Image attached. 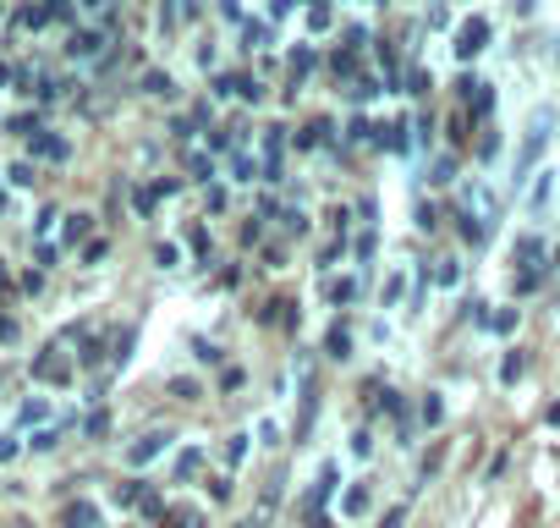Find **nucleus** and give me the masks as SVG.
I'll return each mask as SVG.
<instances>
[{
    "instance_id": "obj_1",
    "label": "nucleus",
    "mask_w": 560,
    "mask_h": 528,
    "mask_svg": "<svg viewBox=\"0 0 560 528\" xmlns=\"http://www.w3.org/2000/svg\"><path fill=\"white\" fill-rule=\"evenodd\" d=\"M116 50V28H72V39H67V56L72 61H105Z\"/></svg>"
},
{
    "instance_id": "obj_2",
    "label": "nucleus",
    "mask_w": 560,
    "mask_h": 528,
    "mask_svg": "<svg viewBox=\"0 0 560 528\" xmlns=\"http://www.w3.org/2000/svg\"><path fill=\"white\" fill-rule=\"evenodd\" d=\"M549 127H555V111H538L533 116V127H527V138H522V154H516V182L533 171V160L549 149Z\"/></svg>"
},
{
    "instance_id": "obj_3",
    "label": "nucleus",
    "mask_w": 560,
    "mask_h": 528,
    "mask_svg": "<svg viewBox=\"0 0 560 528\" xmlns=\"http://www.w3.org/2000/svg\"><path fill=\"white\" fill-rule=\"evenodd\" d=\"M72 375H78V369H72V358L61 353V342H50V347L34 358V380H45V386H72Z\"/></svg>"
},
{
    "instance_id": "obj_4",
    "label": "nucleus",
    "mask_w": 560,
    "mask_h": 528,
    "mask_svg": "<svg viewBox=\"0 0 560 528\" xmlns=\"http://www.w3.org/2000/svg\"><path fill=\"white\" fill-rule=\"evenodd\" d=\"M489 50V23L483 18H467L462 28H456V61H472V56H483Z\"/></svg>"
},
{
    "instance_id": "obj_5",
    "label": "nucleus",
    "mask_w": 560,
    "mask_h": 528,
    "mask_svg": "<svg viewBox=\"0 0 560 528\" xmlns=\"http://www.w3.org/2000/svg\"><path fill=\"white\" fill-rule=\"evenodd\" d=\"M538 259H544V242H538L533 231H522L516 248H511V264H522V276H544V264H538Z\"/></svg>"
},
{
    "instance_id": "obj_6",
    "label": "nucleus",
    "mask_w": 560,
    "mask_h": 528,
    "mask_svg": "<svg viewBox=\"0 0 560 528\" xmlns=\"http://www.w3.org/2000/svg\"><path fill=\"white\" fill-rule=\"evenodd\" d=\"M456 89H462V100H467V116H489V111H494V83H478V78H462Z\"/></svg>"
},
{
    "instance_id": "obj_7",
    "label": "nucleus",
    "mask_w": 560,
    "mask_h": 528,
    "mask_svg": "<svg viewBox=\"0 0 560 528\" xmlns=\"http://www.w3.org/2000/svg\"><path fill=\"white\" fill-rule=\"evenodd\" d=\"M171 440H176L171 429H149L143 440H132V451H127V462H132V468H143V462H154V457H160V451H165Z\"/></svg>"
},
{
    "instance_id": "obj_8",
    "label": "nucleus",
    "mask_w": 560,
    "mask_h": 528,
    "mask_svg": "<svg viewBox=\"0 0 560 528\" xmlns=\"http://www.w3.org/2000/svg\"><path fill=\"white\" fill-rule=\"evenodd\" d=\"M28 149H34V160H56V165L72 154V144H67V138H56V133H45V127L28 138Z\"/></svg>"
},
{
    "instance_id": "obj_9",
    "label": "nucleus",
    "mask_w": 560,
    "mask_h": 528,
    "mask_svg": "<svg viewBox=\"0 0 560 528\" xmlns=\"http://www.w3.org/2000/svg\"><path fill=\"white\" fill-rule=\"evenodd\" d=\"M336 473H341L336 462H325V468H319V479H314V490H308V517H319V506L336 495Z\"/></svg>"
},
{
    "instance_id": "obj_10",
    "label": "nucleus",
    "mask_w": 560,
    "mask_h": 528,
    "mask_svg": "<svg viewBox=\"0 0 560 528\" xmlns=\"http://www.w3.org/2000/svg\"><path fill=\"white\" fill-rule=\"evenodd\" d=\"M61 528H100V506L94 501H72L61 512Z\"/></svg>"
},
{
    "instance_id": "obj_11",
    "label": "nucleus",
    "mask_w": 560,
    "mask_h": 528,
    "mask_svg": "<svg viewBox=\"0 0 560 528\" xmlns=\"http://www.w3.org/2000/svg\"><path fill=\"white\" fill-rule=\"evenodd\" d=\"M314 61H319V56H314V45H298V50H292V61H287V67H292V89H303V83H308Z\"/></svg>"
},
{
    "instance_id": "obj_12",
    "label": "nucleus",
    "mask_w": 560,
    "mask_h": 528,
    "mask_svg": "<svg viewBox=\"0 0 560 528\" xmlns=\"http://www.w3.org/2000/svg\"><path fill=\"white\" fill-rule=\"evenodd\" d=\"M358 292H363V282H358V276H341V282H330V287H325V298H330L336 309L358 303Z\"/></svg>"
},
{
    "instance_id": "obj_13",
    "label": "nucleus",
    "mask_w": 560,
    "mask_h": 528,
    "mask_svg": "<svg viewBox=\"0 0 560 528\" xmlns=\"http://www.w3.org/2000/svg\"><path fill=\"white\" fill-rule=\"evenodd\" d=\"M269 39H275V28L269 23H242V50H269Z\"/></svg>"
},
{
    "instance_id": "obj_14",
    "label": "nucleus",
    "mask_w": 560,
    "mask_h": 528,
    "mask_svg": "<svg viewBox=\"0 0 560 528\" xmlns=\"http://www.w3.org/2000/svg\"><path fill=\"white\" fill-rule=\"evenodd\" d=\"M187 171H192V182H214V154L209 149H187Z\"/></svg>"
},
{
    "instance_id": "obj_15",
    "label": "nucleus",
    "mask_w": 560,
    "mask_h": 528,
    "mask_svg": "<svg viewBox=\"0 0 560 528\" xmlns=\"http://www.w3.org/2000/svg\"><path fill=\"white\" fill-rule=\"evenodd\" d=\"M231 171H236V182H264V160H253L247 149L231 154Z\"/></svg>"
},
{
    "instance_id": "obj_16",
    "label": "nucleus",
    "mask_w": 560,
    "mask_h": 528,
    "mask_svg": "<svg viewBox=\"0 0 560 528\" xmlns=\"http://www.w3.org/2000/svg\"><path fill=\"white\" fill-rule=\"evenodd\" d=\"M78 242H94V215H67V248H78Z\"/></svg>"
},
{
    "instance_id": "obj_17",
    "label": "nucleus",
    "mask_w": 560,
    "mask_h": 528,
    "mask_svg": "<svg viewBox=\"0 0 560 528\" xmlns=\"http://www.w3.org/2000/svg\"><path fill=\"white\" fill-rule=\"evenodd\" d=\"M165 528H209V517L198 506H171L165 512Z\"/></svg>"
},
{
    "instance_id": "obj_18",
    "label": "nucleus",
    "mask_w": 560,
    "mask_h": 528,
    "mask_svg": "<svg viewBox=\"0 0 560 528\" xmlns=\"http://www.w3.org/2000/svg\"><path fill=\"white\" fill-rule=\"evenodd\" d=\"M143 94H154V100H171L176 94V78L171 72H143V83H138Z\"/></svg>"
},
{
    "instance_id": "obj_19",
    "label": "nucleus",
    "mask_w": 560,
    "mask_h": 528,
    "mask_svg": "<svg viewBox=\"0 0 560 528\" xmlns=\"http://www.w3.org/2000/svg\"><path fill=\"white\" fill-rule=\"evenodd\" d=\"M203 457H209V451H203V446H187V451H182V457H176V484H187V479H192V473H198V468H203Z\"/></svg>"
},
{
    "instance_id": "obj_20",
    "label": "nucleus",
    "mask_w": 560,
    "mask_h": 528,
    "mask_svg": "<svg viewBox=\"0 0 560 528\" xmlns=\"http://www.w3.org/2000/svg\"><path fill=\"white\" fill-rule=\"evenodd\" d=\"M456 182V160L451 154H434V165H429V187H451Z\"/></svg>"
},
{
    "instance_id": "obj_21",
    "label": "nucleus",
    "mask_w": 560,
    "mask_h": 528,
    "mask_svg": "<svg viewBox=\"0 0 560 528\" xmlns=\"http://www.w3.org/2000/svg\"><path fill=\"white\" fill-rule=\"evenodd\" d=\"M143 490H149V484H143V479H121V484H116V495H110V501H116V506H121V512H127V506H138V501H143Z\"/></svg>"
},
{
    "instance_id": "obj_22",
    "label": "nucleus",
    "mask_w": 560,
    "mask_h": 528,
    "mask_svg": "<svg viewBox=\"0 0 560 528\" xmlns=\"http://www.w3.org/2000/svg\"><path fill=\"white\" fill-rule=\"evenodd\" d=\"M325 353H330V358H352V336H347V325H330V336H325Z\"/></svg>"
},
{
    "instance_id": "obj_23",
    "label": "nucleus",
    "mask_w": 560,
    "mask_h": 528,
    "mask_svg": "<svg viewBox=\"0 0 560 528\" xmlns=\"http://www.w3.org/2000/svg\"><path fill=\"white\" fill-rule=\"evenodd\" d=\"M418 418H423V429H434V424H440V418H445V402H440V397H434V391H429V397H423V402H418Z\"/></svg>"
},
{
    "instance_id": "obj_24",
    "label": "nucleus",
    "mask_w": 560,
    "mask_h": 528,
    "mask_svg": "<svg viewBox=\"0 0 560 528\" xmlns=\"http://www.w3.org/2000/svg\"><path fill=\"white\" fill-rule=\"evenodd\" d=\"M522 369H527V358H522V353H505V364H500V386H516Z\"/></svg>"
},
{
    "instance_id": "obj_25",
    "label": "nucleus",
    "mask_w": 560,
    "mask_h": 528,
    "mask_svg": "<svg viewBox=\"0 0 560 528\" xmlns=\"http://www.w3.org/2000/svg\"><path fill=\"white\" fill-rule=\"evenodd\" d=\"M138 512H143L149 523H165V512H171V506H165V501H160L154 490H143V501H138Z\"/></svg>"
},
{
    "instance_id": "obj_26",
    "label": "nucleus",
    "mask_w": 560,
    "mask_h": 528,
    "mask_svg": "<svg viewBox=\"0 0 560 528\" xmlns=\"http://www.w3.org/2000/svg\"><path fill=\"white\" fill-rule=\"evenodd\" d=\"M154 264H160V271H176V264H182V248H176V242H154Z\"/></svg>"
},
{
    "instance_id": "obj_27",
    "label": "nucleus",
    "mask_w": 560,
    "mask_h": 528,
    "mask_svg": "<svg viewBox=\"0 0 560 528\" xmlns=\"http://www.w3.org/2000/svg\"><path fill=\"white\" fill-rule=\"evenodd\" d=\"M7 133H18V138H34V133H39V116H34V111H23V116H12V122H7Z\"/></svg>"
},
{
    "instance_id": "obj_28",
    "label": "nucleus",
    "mask_w": 560,
    "mask_h": 528,
    "mask_svg": "<svg viewBox=\"0 0 560 528\" xmlns=\"http://www.w3.org/2000/svg\"><path fill=\"white\" fill-rule=\"evenodd\" d=\"M154 204H160L154 182H149V187H132V209H138V215H154Z\"/></svg>"
},
{
    "instance_id": "obj_29",
    "label": "nucleus",
    "mask_w": 560,
    "mask_h": 528,
    "mask_svg": "<svg viewBox=\"0 0 560 528\" xmlns=\"http://www.w3.org/2000/svg\"><path fill=\"white\" fill-rule=\"evenodd\" d=\"M247 440H253V435H247V429H236V435L225 440V462H242V457H247Z\"/></svg>"
},
{
    "instance_id": "obj_30",
    "label": "nucleus",
    "mask_w": 560,
    "mask_h": 528,
    "mask_svg": "<svg viewBox=\"0 0 560 528\" xmlns=\"http://www.w3.org/2000/svg\"><path fill=\"white\" fill-rule=\"evenodd\" d=\"M434 282H440V287H456V282H462V264H456V259H440V271H434Z\"/></svg>"
},
{
    "instance_id": "obj_31",
    "label": "nucleus",
    "mask_w": 560,
    "mask_h": 528,
    "mask_svg": "<svg viewBox=\"0 0 560 528\" xmlns=\"http://www.w3.org/2000/svg\"><path fill=\"white\" fill-rule=\"evenodd\" d=\"M50 23H78V7H72V0H50Z\"/></svg>"
},
{
    "instance_id": "obj_32",
    "label": "nucleus",
    "mask_w": 560,
    "mask_h": 528,
    "mask_svg": "<svg viewBox=\"0 0 560 528\" xmlns=\"http://www.w3.org/2000/svg\"><path fill=\"white\" fill-rule=\"evenodd\" d=\"M280 226H287L292 237H308V215L303 209H287V215H280Z\"/></svg>"
},
{
    "instance_id": "obj_33",
    "label": "nucleus",
    "mask_w": 560,
    "mask_h": 528,
    "mask_svg": "<svg viewBox=\"0 0 560 528\" xmlns=\"http://www.w3.org/2000/svg\"><path fill=\"white\" fill-rule=\"evenodd\" d=\"M34 94H39V100H45V105H56V100H61V94H67V83H61V78H45V83H39V89H34Z\"/></svg>"
},
{
    "instance_id": "obj_34",
    "label": "nucleus",
    "mask_w": 560,
    "mask_h": 528,
    "mask_svg": "<svg viewBox=\"0 0 560 528\" xmlns=\"http://www.w3.org/2000/svg\"><path fill=\"white\" fill-rule=\"evenodd\" d=\"M494 154H500V133L483 127V138H478V160H494Z\"/></svg>"
},
{
    "instance_id": "obj_35",
    "label": "nucleus",
    "mask_w": 560,
    "mask_h": 528,
    "mask_svg": "<svg viewBox=\"0 0 560 528\" xmlns=\"http://www.w3.org/2000/svg\"><path fill=\"white\" fill-rule=\"evenodd\" d=\"M7 182H12V187H34V165H28V160H18V165L7 171Z\"/></svg>"
},
{
    "instance_id": "obj_36",
    "label": "nucleus",
    "mask_w": 560,
    "mask_h": 528,
    "mask_svg": "<svg viewBox=\"0 0 560 528\" xmlns=\"http://www.w3.org/2000/svg\"><path fill=\"white\" fill-rule=\"evenodd\" d=\"M341 512H347V517H358V512H369V490L358 484V490H352V495L341 501Z\"/></svg>"
},
{
    "instance_id": "obj_37",
    "label": "nucleus",
    "mask_w": 560,
    "mask_h": 528,
    "mask_svg": "<svg viewBox=\"0 0 560 528\" xmlns=\"http://www.w3.org/2000/svg\"><path fill=\"white\" fill-rule=\"evenodd\" d=\"M105 253H110V242H105V237H94V242H83V264H100Z\"/></svg>"
},
{
    "instance_id": "obj_38",
    "label": "nucleus",
    "mask_w": 560,
    "mask_h": 528,
    "mask_svg": "<svg viewBox=\"0 0 560 528\" xmlns=\"http://www.w3.org/2000/svg\"><path fill=\"white\" fill-rule=\"evenodd\" d=\"M192 358L214 369V364H220V347H209V342H198V336H192Z\"/></svg>"
},
{
    "instance_id": "obj_39",
    "label": "nucleus",
    "mask_w": 560,
    "mask_h": 528,
    "mask_svg": "<svg viewBox=\"0 0 560 528\" xmlns=\"http://www.w3.org/2000/svg\"><path fill=\"white\" fill-rule=\"evenodd\" d=\"M176 18H182V0H165V7H160V28L171 34V28H176Z\"/></svg>"
},
{
    "instance_id": "obj_40",
    "label": "nucleus",
    "mask_w": 560,
    "mask_h": 528,
    "mask_svg": "<svg viewBox=\"0 0 560 528\" xmlns=\"http://www.w3.org/2000/svg\"><path fill=\"white\" fill-rule=\"evenodd\" d=\"M347 253V237H336V242H325V253H319V264H325V271H330V264Z\"/></svg>"
},
{
    "instance_id": "obj_41",
    "label": "nucleus",
    "mask_w": 560,
    "mask_h": 528,
    "mask_svg": "<svg viewBox=\"0 0 560 528\" xmlns=\"http://www.w3.org/2000/svg\"><path fill=\"white\" fill-rule=\"evenodd\" d=\"M154 193H160V198H176V193H182V176H154Z\"/></svg>"
},
{
    "instance_id": "obj_42",
    "label": "nucleus",
    "mask_w": 560,
    "mask_h": 528,
    "mask_svg": "<svg viewBox=\"0 0 560 528\" xmlns=\"http://www.w3.org/2000/svg\"><path fill=\"white\" fill-rule=\"evenodd\" d=\"M549 182H555V171H538V182H533V209L549 198Z\"/></svg>"
},
{
    "instance_id": "obj_43",
    "label": "nucleus",
    "mask_w": 560,
    "mask_h": 528,
    "mask_svg": "<svg viewBox=\"0 0 560 528\" xmlns=\"http://www.w3.org/2000/svg\"><path fill=\"white\" fill-rule=\"evenodd\" d=\"M45 413H50V402H23V413H18V418H23V424H39Z\"/></svg>"
},
{
    "instance_id": "obj_44",
    "label": "nucleus",
    "mask_w": 560,
    "mask_h": 528,
    "mask_svg": "<svg viewBox=\"0 0 560 528\" xmlns=\"http://www.w3.org/2000/svg\"><path fill=\"white\" fill-rule=\"evenodd\" d=\"M258 440H264V446H280V424H275V418H258Z\"/></svg>"
},
{
    "instance_id": "obj_45",
    "label": "nucleus",
    "mask_w": 560,
    "mask_h": 528,
    "mask_svg": "<svg viewBox=\"0 0 560 528\" xmlns=\"http://www.w3.org/2000/svg\"><path fill=\"white\" fill-rule=\"evenodd\" d=\"M56 440H61V429H39L28 446H34V451H56Z\"/></svg>"
},
{
    "instance_id": "obj_46",
    "label": "nucleus",
    "mask_w": 560,
    "mask_h": 528,
    "mask_svg": "<svg viewBox=\"0 0 560 528\" xmlns=\"http://www.w3.org/2000/svg\"><path fill=\"white\" fill-rule=\"evenodd\" d=\"M171 138H176V144H192V122L176 116V122H171Z\"/></svg>"
},
{
    "instance_id": "obj_47",
    "label": "nucleus",
    "mask_w": 560,
    "mask_h": 528,
    "mask_svg": "<svg viewBox=\"0 0 560 528\" xmlns=\"http://www.w3.org/2000/svg\"><path fill=\"white\" fill-rule=\"evenodd\" d=\"M192 253L209 264V231H203V226H192Z\"/></svg>"
},
{
    "instance_id": "obj_48",
    "label": "nucleus",
    "mask_w": 560,
    "mask_h": 528,
    "mask_svg": "<svg viewBox=\"0 0 560 528\" xmlns=\"http://www.w3.org/2000/svg\"><path fill=\"white\" fill-rule=\"evenodd\" d=\"M83 429H89V435H94V440H100V435H105V429H110V413H89V424H83Z\"/></svg>"
},
{
    "instance_id": "obj_49",
    "label": "nucleus",
    "mask_w": 560,
    "mask_h": 528,
    "mask_svg": "<svg viewBox=\"0 0 560 528\" xmlns=\"http://www.w3.org/2000/svg\"><path fill=\"white\" fill-rule=\"evenodd\" d=\"M418 226H423V231H434V226H440V215H434V204H418Z\"/></svg>"
},
{
    "instance_id": "obj_50",
    "label": "nucleus",
    "mask_w": 560,
    "mask_h": 528,
    "mask_svg": "<svg viewBox=\"0 0 560 528\" xmlns=\"http://www.w3.org/2000/svg\"><path fill=\"white\" fill-rule=\"evenodd\" d=\"M352 451H358V457H369V451H374V435H369V429H358V435H352Z\"/></svg>"
},
{
    "instance_id": "obj_51",
    "label": "nucleus",
    "mask_w": 560,
    "mask_h": 528,
    "mask_svg": "<svg viewBox=\"0 0 560 528\" xmlns=\"http://www.w3.org/2000/svg\"><path fill=\"white\" fill-rule=\"evenodd\" d=\"M0 342H7V347L18 342V320H12V314H0Z\"/></svg>"
},
{
    "instance_id": "obj_52",
    "label": "nucleus",
    "mask_w": 560,
    "mask_h": 528,
    "mask_svg": "<svg viewBox=\"0 0 560 528\" xmlns=\"http://www.w3.org/2000/svg\"><path fill=\"white\" fill-rule=\"evenodd\" d=\"M401 523H407V506H390V512L380 517V528H401Z\"/></svg>"
},
{
    "instance_id": "obj_53",
    "label": "nucleus",
    "mask_w": 560,
    "mask_h": 528,
    "mask_svg": "<svg viewBox=\"0 0 560 528\" xmlns=\"http://www.w3.org/2000/svg\"><path fill=\"white\" fill-rule=\"evenodd\" d=\"M298 7H303V0H275V7H269V18L280 23V18H287V12H298Z\"/></svg>"
},
{
    "instance_id": "obj_54",
    "label": "nucleus",
    "mask_w": 560,
    "mask_h": 528,
    "mask_svg": "<svg viewBox=\"0 0 560 528\" xmlns=\"http://www.w3.org/2000/svg\"><path fill=\"white\" fill-rule=\"evenodd\" d=\"M423 23H429V28H445V23H451V12H445V7H429V18H423Z\"/></svg>"
},
{
    "instance_id": "obj_55",
    "label": "nucleus",
    "mask_w": 560,
    "mask_h": 528,
    "mask_svg": "<svg viewBox=\"0 0 560 528\" xmlns=\"http://www.w3.org/2000/svg\"><path fill=\"white\" fill-rule=\"evenodd\" d=\"M407 83H412V89H407V94H423V89H434V78H429V72H412V78H407Z\"/></svg>"
},
{
    "instance_id": "obj_56",
    "label": "nucleus",
    "mask_w": 560,
    "mask_h": 528,
    "mask_svg": "<svg viewBox=\"0 0 560 528\" xmlns=\"http://www.w3.org/2000/svg\"><path fill=\"white\" fill-rule=\"evenodd\" d=\"M171 391H176L182 402H192V397H198V386H192V380H171Z\"/></svg>"
},
{
    "instance_id": "obj_57",
    "label": "nucleus",
    "mask_w": 560,
    "mask_h": 528,
    "mask_svg": "<svg viewBox=\"0 0 560 528\" xmlns=\"http://www.w3.org/2000/svg\"><path fill=\"white\" fill-rule=\"evenodd\" d=\"M18 451H23V446H18V440H12V435H0V462H12V457H18Z\"/></svg>"
},
{
    "instance_id": "obj_58",
    "label": "nucleus",
    "mask_w": 560,
    "mask_h": 528,
    "mask_svg": "<svg viewBox=\"0 0 560 528\" xmlns=\"http://www.w3.org/2000/svg\"><path fill=\"white\" fill-rule=\"evenodd\" d=\"M220 12H225L231 23H242V0H220Z\"/></svg>"
},
{
    "instance_id": "obj_59",
    "label": "nucleus",
    "mask_w": 560,
    "mask_h": 528,
    "mask_svg": "<svg viewBox=\"0 0 560 528\" xmlns=\"http://www.w3.org/2000/svg\"><path fill=\"white\" fill-rule=\"evenodd\" d=\"M12 292V271H7V264H0V298H7Z\"/></svg>"
},
{
    "instance_id": "obj_60",
    "label": "nucleus",
    "mask_w": 560,
    "mask_h": 528,
    "mask_svg": "<svg viewBox=\"0 0 560 528\" xmlns=\"http://www.w3.org/2000/svg\"><path fill=\"white\" fill-rule=\"evenodd\" d=\"M511 7H516V12H522V18H527V12H533V0H511Z\"/></svg>"
},
{
    "instance_id": "obj_61",
    "label": "nucleus",
    "mask_w": 560,
    "mask_h": 528,
    "mask_svg": "<svg viewBox=\"0 0 560 528\" xmlns=\"http://www.w3.org/2000/svg\"><path fill=\"white\" fill-rule=\"evenodd\" d=\"M0 204H7V171H0Z\"/></svg>"
},
{
    "instance_id": "obj_62",
    "label": "nucleus",
    "mask_w": 560,
    "mask_h": 528,
    "mask_svg": "<svg viewBox=\"0 0 560 528\" xmlns=\"http://www.w3.org/2000/svg\"><path fill=\"white\" fill-rule=\"evenodd\" d=\"M236 528H258V517H247V523H236Z\"/></svg>"
},
{
    "instance_id": "obj_63",
    "label": "nucleus",
    "mask_w": 560,
    "mask_h": 528,
    "mask_svg": "<svg viewBox=\"0 0 560 528\" xmlns=\"http://www.w3.org/2000/svg\"><path fill=\"white\" fill-rule=\"evenodd\" d=\"M549 259H555V271H560V248H555V253H549Z\"/></svg>"
},
{
    "instance_id": "obj_64",
    "label": "nucleus",
    "mask_w": 560,
    "mask_h": 528,
    "mask_svg": "<svg viewBox=\"0 0 560 528\" xmlns=\"http://www.w3.org/2000/svg\"><path fill=\"white\" fill-rule=\"evenodd\" d=\"M192 7H198V0H192Z\"/></svg>"
}]
</instances>
